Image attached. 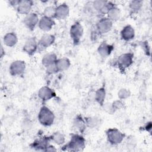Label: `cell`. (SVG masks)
<instances>
[{"mask_svg": "<svg viewBox=\"0 0 152 152\" xmlns=\"http://www.w3.org/2000/svg\"><path fill=\"white\" fill-rule=\"evenodd\" d=\"M33 5V2L30 0H19L16 9L19 14L26 15L30 13Z\"/></svg>", "mask_w": 152, "mask_h": 152, "instance_id": "8fae6325", "label": "cell"}, {"mask_svg": "<svg viewBox=\"0 0 152 152\" xmlns=\"http://www.w3.org/2000/svg\"><path fill=\"white\" fill-rule=\"evenodd\" d=\"M4 44L8 47L14 46L18 41V38L16 34L14 32L7 33L3 38Z\"/></svg>", "mask_w": 152, "mask_h": 152, "instance_id": "d6986e66", "label": "cell"}, {"mask_svg": "<svg viewBox=\"0 0 152 152\" xmlns=\"http://www.w3.org/2000/svg\"><path fill=\"white\" fill-rule=\"evenodd\" d=\"M86 147V140L80 134H73L69 141L61 148L63 151H80L84 150Z\"/></svg>", "mask_w": 152, "mask_h": 152, "instance_id": "6da1fadb", "label": "cell"}, {"mask_svg": "<svg viewBox=\"0 0 152 152\" xmlns=\"http://www.w3.org/2000/svg\"><path fill=\"white\" fill-rule=\"evenodd\" d=\"M107 18L113 21H118L121 17V11L119 8L116 7H113L108 12H107Z\"/></svg>", "mask_w": 152, "mask_h": 152, "instance_id": "603a6c76", "label": "cell"}, {"mask_svg": "<svg viewBox=\"0 0 152 152\" xmlns=\"http://www.w3.org/2000/svg\"><path fill=\"white\" fill-rule=\"evenodd\" d=\"M56 13V7L53 6H48L46 7L43 11V16L47 17L50 18H55Z\"/></svg>", "mask_w": 152, "mask_h": 152, "instance_id": "4316f807", "label": "cell"}, {"mask_svg": "<svg viewBox=\"0 0 152 152\" xmlns=\"http://www.w3.org/2000/svg\"><path fill=\"white\" fill-rule=\"evenodd\" d=\"M38 49V43L34 37H30L26 41L23 50L28 55H33Z\"/></svg>", "mask_w": 152, "mask_h": 152, "instance_id": "9c48e42d", "label": "cell"}, {"mask_svg": "<svg viewBox=\"0 0 152 152\" xmlns=\"http://www.w3.org/2000/svg\"><path fill=\"white\" fill-rule=\"evenodd\" d=\"M39 20L36 13L30 12L25 16L23 20V23L27 28L33 30L37 24H38Z\"/></svg>", "mask_w": 152, "mask_h": 152, "instance_id": "30bf717a", "label": "cell"}, {"mask_svg": "<svg viewBox=\"0 0 152 152\" xmlns=\"http://www.w3.org/2000/svg\"><path fill=\"white\" fill-rule=\"evenodd\" d=\"M143 2L140 0L131 1L129 4V8L132 13L137 12L142 7Z\"/></svg>", "mask_w": 152, "mask_h": 152, "instance_id": "d4e9b609", "label": "cell"}, {"mask_svg": "<svg viewBox=\"0 0 152 152\" xmlns=\"http://www.w3.org/2000/svg\"><path fill=\"white\" fill-rule=\"evenodd\" d=\"M55 65L58 69V72L59 71H64L67 70L70 65L71 62L68 58H62L58 59L55 62Z\"/></svg>", "mask_w": 152, "mask_h": 152, "instance_id": "ffe728a7", "label": "cell"}, {"mask_svg": "<svg viewBox=\"0 0 152 152\" xmlns=\"http://www.w3.org/2000/svg\"><path fill=\"white\" fill-rule=\"evenodd\" d=\"M145 129H146L147 131H150L151 129V122L147 123V125H146L145 126Z\"/></svg>", "mask_w": 152, "mask_h": 152, "instance_id": "d6a6232c", "label": "cell"}, {"mask_svg": "<svg viewBox=\"0 0 152 152\" xmlns=\"http://www.w3.org/2000/svg\"><path fill=\"white\" fill-rule=\"evenodd\" d=\"M46 72L49 75L54 74L58 72V69H57L56 66L55 65V63L46 66Z\"/></svg>", "mask_w": 152, "mask_h": 152, "instance_id": "f546056e", "label": "cell"}, {"mask_svg": "<svg viewBox=\"0 0 152 152\" xmlns=\"http://www.w3.org/2000/svg\"><path fill=\"white\" fill-rule=\"evenodd\" d=\"M106 133L107 140L112 145H117L120 144L125 137L124 134L117 128H109L106 131Z\"/></svg>", "mask_w": 152, "mask_h": 152, "instance_id": "3957f363", "label": "cell"}, {"mask_svg": "<svg viewBox=\"0 0 152 152\" xmlns=\"http://www.w3.org/2000/svg\"><path fill=\"white\" fill-rule=\"evenodd\" d=\"M38 25L40 29L42 31H48L50 30L53 26L55 25V21L53 18L43 16L39 20Z\"/></svg>", "mask_w": 152, "mask_h": 152, "instance_id": "4fadbf2b", "label": "cell"}, {"mask_svg": "<svg viewBox=\"0 0 152 152\" xmlns=\"http://www.w3.org/2000/svg\"><path fill=\"white\" fill-rule=\"evenodd\" d=\"M55 96L56 93L53 90L48 86H43L41 87L38 91V96L43 102L49 100Z\"/></svg>", "mask_w": 152, "mask_h": 152, "instance_id": "7c38bea8", "label": "cell"}, {"mask_svg": "<svg viewBox=\"0 0 152 152\" xmlns=\"http://www.w3.org/2000/svg\"><path fill=\"white\" fill-rule=\"evenodd\" d=\"M131 96V91L125 88H121L118 92V96L120 100H125Z\"/></svg>", "mask_w": 152, "mask_h": 152, "instance_id": "f1b7e54d", "label": "cell"}, {"mask_svg": "<svg viewBox=\"0 0 152 152\" xmlns=\"http://www.w3.org/2000/svg\"><path fill=\"white\" fill-rule=\"evenodd\" d=\"M57 59V56L55 53L52 52L48 53L44 55L42 59V63L43 66L46 67L50 65L55 64Z\"/></svg>", "mask_w": 152, "mask_h": 152, "instance_id": "44dd1931", "label": "cell"}, {"mask_svg": "<svg viewBox=\"0 0 152 152\" xmlns=\"http://www.w3.org/2000/svg\"><path fill=\"white\" fill-rule=\"evenodd\" d=\"M113 22L107 17H103L99 20L96 24V28L99 34H103L108 33L112 28Z\"/></svg>", "mask_w": 152, "mask_h": 152, "instance_id": "ba28073f", "label": "cell"}, {"mask_svg": "<svg viewBox=\"0 0 152 152\" xmlns=\"http://www.w3.org/2000/svg\"><path fill=\"white\" fill-rule=\"evenodd\" d=\"M113 49V45H109L106 42H103L97 48V52L102 57L106 58L111 54Z\"/></svg>", "mask_w": 152, "mask_h": 152, "instance_id": "2e32d148", "label": "cell"}, {"mask_svg": "<svg viewBox=\"0 0 152 152\" xmlns=\"http://www.w3.org/2000/svg\"><path fill=\"white\" fill-rule=\"evenodd\" d=\"M95 100L100 106H103L106 97V90L104 87L97 89L95 93Z\"/></svg>", "mask_w": 152, "mask_h": 152, "instance_id": "7402d4cb", "label": "cell"}, {"mask_svg": "<svg viewBox=\"0 0 152 152\" xmlns=\"http://www.w3.org/2000/svg\"><path fill=\"white\" fill-rule=\"evenodd\" d=\"M134 54L132 53H125L121 55L117 60L118 67L121 70H125L133 63Z\"/></svg>", "mask_w": 152, "mask_h": 152, "instance_id": "5b68a950", "label": "cell"}, {"mask_svg": "<svg viewBox=\"0 0 152 152\" xmlns=\"http://www.w3.org/2000/svg\"><path fill=\"white\" fill-rule=\"evenodd\" d=\"M107 1L104 0H96L93 1L92 3V7L95 11L100 12V11L103 9L104 6L106 5Z\"/></svg>", "mask_w": 152, "mask_h": 152, "instance_id": "83f0119b", "label": "cell"}, {"mask_svg": "<svg viewBox=\"0 0 152 152\" xmlns=\"http://www.w3.org/2000/svg\"><path fill=\"white\" fill-rule=\"evenodd\" d=\"M112 106H113V109H115V111L116 110L122 109L124 106V103L122 101V100H115L113 103H112Z\"/></svg>", "mask_w": 152, "mask_h": 152, "instance_id": "4dcf8cb0", "label": "cell"}, {"mask_svg": "<svg viewBox=\"0 0 152 152\" xmlns=\"http://www.w3.org/2000/svg\"><path fill=\"white\" fill-rule=\"evenodd\" d=\"M55 41V37L53 34H45L43 35L38 42V48L40 47L42 49L51 46Z\"/></svg>", "mask_w": 152, "mask_h": 152, "instance_id": "9a60e30c", "label": "cell"}, {"mask_svg": "<svg viewBox=\"0 0 152 152\" xmlns=\"http://www.w3.org/2000/svg\"><path fill=\"white\" fill-rule=\"evenodd\" d=\"M26 63L22 60L13 61L10 66V73L12 76H18L23 74L26 69Z\"/></svg>", "mask_w": 152, "mask_h": 152, "instance_id": "52a82bcc", "label": "cell"}, {"mask_svg": "<svg viewBox=\"0 0 152 152\" xmlns=\"http://www.w3.org/2000/svg\"><path fill=\"white\" fill-rule=\"evenodd\" d=\"M50 141H51L50 137H43L35 140L30 146L36 150L46 151L48 147L50 145Z\"/></svg>", "mask_w": 152, "mask_h": 152, "instance_id": "8992f818", "label": "cell"}, {"mask_svg": "<svg viewBox=\"0 0 152 152\" xmlns=\"http://www.w3.org/2000/svg\"><path fill=\"white\" fill-rule=\"evenodd\" d=\"M39 122L45 126H49L53 124L55 120V115L53 112L48 107L42 106L38 114Z\"/></svg>", "mask_w": 152, "mask_h": 152, "instance_id": "7a4b0ae2", "label": "cell"}, {"mask_svg": "<svg viewBox=\"0 0 152 152\" xmlns=\"http://www.w3.org/2000/svg\"><path fill=\"white\" fill-rule=\"evenodd\" d=\"M73 127L80 133H83L85 131L87 125L86 121L81 115H77L74 119L73 121Z\"/></svg>", "mask_w": 152, "mask_h": 152, "instance_id": "ac0fdd59", "label": "cell"}, {"mask_svg": "<svg viewBox=\"0 0 152 152\" xmlns=\"http://www.w3.org/2000/svg\"><path fill=\"white\" fill-rule=\"evenodd\" d=\"M69 13V7L65 3L60 4L56 7L55 18L58 20H64L68 16Z\"/></svg>", "mask_w": 152, "mask_h": 152, "instance_id": "5bb4252c", "label": "cell"}, {"mask_svg": "<svg viewBox=\"0 0 152 152\" xmlns=\"http://www.w3.org/2000/svg\"><path fill=\"white\" fill-rule=\"evenodd\" d=\"M102 106L103 107V109L106 111V112H107L109 114H113L115 112V109L112 106V103H104Z\"/></svg>", "mask_w": 152, "mask_h": 152, "instance_id": "1f68e13d", "label": "cell"}, {"mask_svg": "<svg viewBox=\"0 0 152 152\" xmlns=\"http://www.w3.org/2000/svg\"><path fill=\"white\" fill-rule=\"evenodd\" d=\"M85 121L87 126L90 128H94L97 127L100 123V118L96 116L87 118L85 119Z\"/></svg>", "mask_w": 152, "mask_h": 152, "instance_id": "484cf974", "label": "cell"}, {"mask_svg": "<svg viewBox=\"0 0 152 152\" xmlns=\"http://www.w3.org/2000/svg\"><path fill=\"white\" fill-rule=\"evenodd\" d=\"M0 55L1 58H3V56L5 55V50L2 46V45L1 46V51H0Z\"/></svg>", "mask_w": 152, "mask_h": 152, "instance_id": "836d02e7", "label": "cell"}, {"mask_svg": "<svg viewBox=\"0 0 152 152\" xmlns=\"http://www.w3.org/2000/svg\"><path fill=\"white\" fill-rule=\"evenodd\" d=\"M83 31V27L79 22H75L71 26L69 34L74 45H77L80 43Z\"/></svg>", "mask_w": 152, "mask_h": 152, "instance_id": "277c9868", "label": "cell"}, {"mask_svg": "<svg viewBox=\"0 0 152 152\" xmlns=\"http://www.w3.org/2000/svg\"><path fill=\"white\" fill-rule=\"evenodd\" d=\"M50 140L53 142L54 143L58 145H62L65 142V137L64 135L59 132H55L53 133L50 136Z\"/></svg>", "mask_w": 152, "mask_h": 152, "instance_id": "cb8c5ba5", "label": "cell"}, {"mask_svg": "<svg viewBox=\"0 0 152 152\" xmlns=\"http://www.w3.org/2000/svg\"><path fill=\"white\" fill-rule=\"evenodd\" d=\"M121 38L125 41H129L135 36V30L131 25L125 26L121 31Z\"/></svg>", "mask_w": 152, "mask_h": 152, "instance_id": "e0dca14e", "label": "cell"}]
</instances>
